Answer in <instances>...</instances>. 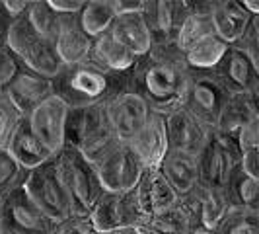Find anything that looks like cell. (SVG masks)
Instances as JSON below:
<instances>
[{
    "instance_id": "4fadbf2b",
    "label": "cell",
    "mask_w": 259,
    "mask_h": 234,
    "mask_svg": "<svg viewBox=\"0 0 259 234\" xmlns=\"http://www.w3.org/2000/svg\"><path fill=\"white\" fill-rule=\"evenodd\" d=\"M66 111H68V105L61 102L57 96H51L27 115V123L33 135L53 156L65 146Z\"/></svg>"
},
{
    "instance_id": "52a82bcc",
    "label": "cell",
    "mask_w": 259,
    "mask_h": 234,
    "mask_svg": "<svg viewBox=\"0 0 259 234\" xmlns=\"http://www.w3.org/2000/svg\"><path fill=\"white\" fill-rule=\"evenodd\" d=\"M53 224L31 201L24 185H16L0 195V232L49 234Z\"/></svg>"
},
{
    "instance_id": "ac0fdd59",
    "label": "cell",
    "mask_w": 259,
    "mask_h": 234,
    "mask_svg": "<svg viewBox=\"0 0 259 234\" xmlns=\"http://www.w3.org/2000/svg\"><path fill=\"white\" fill-rule=\"evenodd\" d=\"M133 152L141 160L144 168H160L168 146V135H166V119L162 113H156L150 109L148 119L129 143Z\"/></svg>"
},
{
    "instance_id": "3957f363",
    "label": "cell",
    "mask_w": 259,
    "mask_h": 234,
    "mask_svg": "<svg viewBox=\"0 0 259 234\" xmlns=\"http://www.w3.org/2000/svg\"><path fill=\"white\" fill-rule=\"evenodd\" d=\"M121 141L109 125L105 104L68 107L65 119V146L80 150L84 158L96 164Z\"/></svg>"
},
{
    "instance_id": "f6af8a7d",
    "label": "cell",
    "mask_w": 259,
    "mask_h": 234,
    "mask_svg": "<svg viewBox=\"0 0 259 234\" xmlns=\"http://www.w3.org/2000/svg\"><path fill=\"white\" fill-rule=\"evenodd\" d=\"M10 22L4 18V14L0 12V47H4L6 45V41H8V31H10Z\"/></svg>"
},
{
    "instance_id": "b9f144b4",
    "label": "cell",
    "mask_w": 259,
    "mask_h": 234,
    "mask_svg": "<svg viewBox=\"0 0 259 234\" xmlns=\"http://www.w3.org/2000/svg\"><path fill=\"white\" fill-rule=\"evenodd\" d=\"M109 4L117 18V16H127V14H141L144 0H109Z\"/></svg>"
},
{
    "instance_id": "277c9868",
    "label": "cell",
    "mask_w": 259,
    "mask_h": 234,
    "mask_svg": "<svg viewBox=\"0 0 259 234\" xmlns=\"http://www.w3.org/2000/svg\"><path fill=\"white\" fill-rule=\"evenodd\" d=\"M55 164L68 195L72 217H88L100 195L104 193L94 164L72 146H63L55 154Z\"/></svg>"
},
{
    "instance_id": "30bf717a",
    "label": "cell",
    "mask_w": 259,
    "mask_h": 234,
    "mask_svg": "<svg viewBox=\"0 0 259 234\" xmlns=\"http://www.w3.org/2000/svg\"><path fill=\"white\" fill-rule=\"evenodd\" d=\"M105 191H129L141 180L144 166L127 143L115 144L107 154L94 164Z\"/></svg>"
},
{
    "instance_id": "60d3db41",
    "label": "cell",
    "mask_w": 259,
    "mask_h": 234,
    "mask_svg": "<svg viewBox=\"0 0 259 234\" xmlns=\"http://www.w3.org/2000/svg\"><path fill=\"white\" fill-rule=\"evenodd\" d=\"M29 2L31 0H0V12L4 14V18L14 24L18 20H22L29 10Z\"/></svg>"
},
{
    "instance_id": "f35d334b",
    "label": "cell",
    "mask_w": 259,
    "mask_h": 234,
    "mask_svg": "<svg viewBox=\"0 0 259 234\" xmlns=\"http://www.w3.org/2000/svg\"><path fill=\"white\" fill-rule=\"evenodd\" d=\"M234 144L238 146L240 156H242V152H246V150L259 148V119L249 121L247 125H244L242 129L238 131L236 137H234Z\"/></svg>"
},
{
    "instance_id": "44dd1931",
    "label": "cell",
    "mask_w": 259,
    "mask_h": 234,
    "mask_svg": "<svg viewBox=\"0 0 259 234\" xmlns=\"http://www.w3.org/2000/svg\"><path fill=\"white\" fill-rule=\"evenodd\" d=\"M253 119H259V92L230 94L212 131L234 143L236 133Z\"/></svg>"
},
{
    "instance_id": "d590c367",
    "label": "cell",
    "mask_w": 259,
    "mask_h": 234,
    "mask_svg": "<svg viewBox=\"0 0 259 234\" xmlns=\"http://www.w3.org/2000/svg\"><path fill=\"white\" fill-rule=\"evenodd\" d=\"M22 119H24V115L16 109V105L6 96L0 94V148L8 146L14 131L18 129Z\"/></svg>"
},
{
    "instance_id": "836d02e7",
    "label": "cell",
    "mask_w": 259,
    "mask_h": 234,
    "mask_svg": "<svg viewBox=\"0 0 259 234\" xmlns=\"http://www.w3.org/2000/svg\"><path fill=\"white\" fill-rule=\"evenodd\" d=\"M217 234H259V211L230 207L224 215Z\"/></svg>"
},
{
    "instance_id": "8fae6325",
    "label": "cell",
    "mask_w": 259,
    "mask_h": 234,
    "mask_svg": "<svg viewBox=\"0 0 259 234\" xmlns=\"http://www.w3.org/2000/svg\"><path fill=\"white\" fill-rule=\"evenodd\" d=\"M199 183L208 187H224L232 170L240 164V150L214 131H210L208 141L197 154Z\"/></svg>"
},
{
    "instance_id": "d4e9b609",
    "label": "cell",
    "mask_w": 259,
    "mask_h": 234,
    "mask_svg": "<svg viewBox=\"0 0 259 234\" xmlns=\"http://www.w3.org/2000/svg\"><path fill=\"white\" fill-rule=\"evenodd\" d=\"M160 172L164 174V178L168 180V183L178 195L189 193L199 185L197 156L189 154V152L168 150L160 164Z\"/></svg>"
},
{
    "instance_id": "8d00e7d4",
    "label": "cell",
    "mask_w": 259,
    "mask_h": 234,
    "mask_svg": "<svg viewBox=\"0 0 259 234\" xmlns=\"http://www.w3.org/2000/svg\"><path fill=\"white\" fill-rule=\"evenodd\" d=\"M24 63L20 61V57L8 47H0V94L4 96V92L8 90V86L14 82V78L18 76L24 68Z\"/></svg>"
},
{
    "instance_id": "6da1fadb",
    "label": "cell",
    "mask_w": 259,
    "mask_h": 234,
    "mask_svg": "<svg viewBox=\"0 0 259 234\" xmlns=\"http://www.w3.org/2000/svg\"><path fill=\"white\" fill-rule=\"evenodd\" d=\"M189 68L176 45H160L139 57L129 74V92L137 94L152 111L166 115L182 107Z\"/></svg>"
},
{
    "instance_id": "7dc6e473",
    "label": "cell",
    "mask_w": 259,
    "mask_h": 234,
    "mask_svg": "<svg viewBox=\"0 0 259 234\" xmlns=\"http://www.w3.org/2000/svg\"><path fill=\"white\" fill-rule=\"evenodd\" d=\"M193 234H217L214 230H208V228H203V226H199V228H195Z\"/></svg>"
},
{
    "instance_id": "484cf974",
    "label": "cell",
    "mask_w": 259,
    "mask_h": 234,
    "mask_svg": "<svg viewBox=\"0 0 259 234\" xmlns=\"http://www.w3.org/2000/svg\"><path fill=\"white\" fill-rule=\"evenodd\" d=\"M6 150L10 152V156L26 172L37 168L43 162H47V160L53 158L51 152L39 143V139L33 135V131H31L29 123H27V117H24L22 123L18 125V129L14 131Z\"/></svg>"
},
{
    "instance_id": "1f68e13d",
    "label": "cell",
    "mask_w": 259,
    "mask_h": 234,
    "mask_svg": "<svg viewBox=\"0 0 259 234\" xmlns=\"http://www.w3.org/2000/svg\"><path fill=\"white\" fill-rule=\"evenodd\" d=\"M115 20L109 0H90L84 2L82 10L78 12V24L90 39H96L109 31Z\"/></svg>"
},
{
    "instance_id": "7a4b0ae2",
    "label": "cell",
    "mask_w": 259,
    "mask_h": 234,
    "mask_svg": "<svg viewBox=\"0 0 259 234\" xmlns=\"http://www.w3.org/2000/svg\"><path fill=\"white\" fill-rule=\"evenodd\" d=\"M53 96L68 107L105 104L117 94L129 90V74H109L102 68L80 61L63 68L51 78Z\"/></svg>"
},
{
    "instance_id": "d6a6232c",
    "label": "cell",
    "mask_w": 259,
    "mask_h": 234,
    "mask_svg": "<svg viewBox=\"0 0 259 234\" xmlns=\"http://www.w3.org/2000/svg\"><path fill=\"white\" fill-rule=\"evenodd\" d=\"M26 18L29 20V24L33 26V29L37 31L41 37L49 39V41L55 43L57 33L61 29V22H63L65 16L55 12L47 0H31Z\"/></svg>"
},
{
    "instance_id": "f1b7e54d",
    "label": "cell",
    "mask_w": 259,
    "mask_h": 234,
    "mask_svg": "<svg viewBox=\"0 0 259 234\" xmlns=\"http://www.w3.org/2000/svg\"><path fill=\"white\" fill-rule=\"evenodd\" d=\"M195 197H197V207H199V226L217 230V226L221 224L224 215L230 209L224 189L199 183L195 187Z\"/></svg>"
},
{
    "instance_id": "2e32d148",
    "label": "cell",
    "mask_w": 259,
    "mask_h": 234,
    "mask_svg": "<svg viewBox=\"0 0 259 234\" xmlns=\"http://www.w3.org/2000/svg\"><path fill=\"white\" fill-rule=\"evenodd\" d=\"M210 72L228 94L259 92V68L232 45Z\"/></svg>"
},
{
    "instance_id": "9a60e30c",
    "label": "cell",
    "mask_w": 259,
    "mask_h": 234,
    "mask_svg": "<svg viewBox=\"0 0 259 234\" xmlns=\"http://www.w3.org/2000/svg\"><path fill=\"white\" fill-rule=\"evenodd\" d=\"M143 228L144 234H193L195 228H199V207L195 189L180 195L176 203L150 217L143 224Z\"/></svg>"
},
{
    "instance_id": "4dcf8cb0",
    "label": "cell",
    "mask_w": 259,
    "mask_h": 234,
    "mask_svg": "<svg viewBox=\"0 0 259 234\" xmlns=\"http://www.w3.org/2000/svg\"><path fill=\"white\" fill-rule=\"evenodd\" d=\"M228 43L222 41L217 33L201 39L199 43H195L191 49L183 53L185 65L189 70H199V72H210L214 66L221 63L224 53L228 51Z\"/></svg>"
},
{
    "instance_id": "f546056e",
    "label": "cell",
    "mask_w": 259,
    "mask_h": 234,
    "mask_svg": "<svg viewBox=\"0 0 259 234\" xmlns=\"http://www.w3.org/2000/svg\"><path fill=\"white\" fill-rule=\"evenodd\" d=\"M224 193L230 203V207L259 211V180L247 176L240 164L232 170L228 180L224 183Z\"/></svg>"
},
{
    "instance_id": "bcb514c9",
    "label": "cell",
    "mask_w": 259,
    "mask_h": 234,
    "mask_svg": "<svg viewBox=\"0 0 259 234\" xmlns=\"http://www.w3.org/2000/svg\"><path fill=\"white\" fill-rule=\"evenodd\" d=\"M105 234H144V228H143V224H139V226L119 228V230H113V232H105Z\"/></svg>"
},
{
    "instance_id": "cb8c5ba5",
    "label": "cell",
    "mask_w": 259,
    "mask_h": 234,
    "mask_svg": "<svg viewBox=\"0 0 259 234\" xmlns=\"http://www.w3.org/2000/svg\"><path fill=\"white\" fill-rule=\"evenodd\" d=\"M251 18L253 16H249L244 10L242 2H238V0H214L212 12H210L214 33L228 45H232L242 37V33L249 26Z\"/></svg>"
},
{
    "instance_id": "8992f818",
    "label": "cell",
    "mask_w": 259,
    "mask_h": 234,
    "mask_svg": "<svg viewBox=\"0 0 259 234\" xmlns=\"http://www.w3.org/2000/svg\"><path fill=\"white\" fill-rule=\"evenodd\" d=\"M6 45L20 57V61L29 70H33L37 74L53 78L63 68V61L57 53L55 43L41 37L26 16L10 26Z\"/></svg>"
},
{
    "instance_id": "e575fe53",
    "label": "cell",
    "mask_w": 259,
    "mask_h": 234,
    "mask_svg": "<svg viewBox=\"0 0 259 234\" xmlns=\"http://www.w3.org/2000/svg\"><path fill=\"white\" fill-rule=\"evenodd\" d=\"M26 170L22 168L6 148H0V195L26 180Z\"/></svg>"
},
{
    "instance_id": "ffe728a7",
    "label": "cell",
    "mask_w": 259,
    "mask_h": 234,
    "mask_svg": "<svg viewBox=\"0 0 259 234\" xmlns=\"http://www.w3.org/2000/svg\"><path fill=\"white\" fill-rule=\"evenodd\" d=\"M4 96L16 105V109L27 117L41 102L53 96V84L51 78L37 74L29 70L27 66L22 68V72L14 78V82L4 92Z\"/></svg>"
},
{
    "instance_id": "4316f807",
    "label": "cell",
    "mask_w": 259,
    "mask_h": 234,
    "mask_svg": "<svg viewBox=\"0 0 259 234\" xmlns=\"http://www.w3.org/2000/svg\"><path fill=\"white\" fill-rule=\"evenodd\" d=\"M92 39L84 33V29L78 24V14L74 16H65L61 22V29L55 39L57 53L63 61V65H72L80 63L88 57L90 53Z\"/></svg>"
},
{
    "instance_id": "5b68a950",
    "label": "cell",
    "mask_w": 259,
    "mask_h": 234,
    "mask_svg": "<svg viewBox=\"0 0 259 234\" xmlns=\"http://www.w3.org/2000/svg\"><path fill=\"white\" fill-rule=\"evenodd\" d=\"M22 185L27 191V195L31 197V201L43 211V215L53 224L72 217L70 201H68L65 185L61 182L59 170L55 164V156L37 168L29 170Z\"/></svg>"
},
{
    "instance_id": "7402d4cb",
    "label": "cell",
    "mask_w": 259,
    "mask_h": 234,
    "mask_svg": "<svg viewBox=\"0 0 259 234\" xmlns=\"http://www.w3.org/2000/svg\"><path fill=\"white\" fill-rule=\"evenodd\" d=\"M84 61H88L90 65L98 66V68H102L104 72H109V74H131V70L135 68L139 57L133 55L129 49H125L107 31L100 37L92 39L90 53Z\"/></svg>"
},
{
    "instance_id": "7c38bea8",
    "label": "cell",
    "mask_w": 259,
    "mask_h": 234,
    "mask_svg": "<svg viewBox=\"0 0 259 234\" xmlns=\"http://www.w3.org/2000/svg\"><path fill=\"white\" fill-rule=\"evenodd\" d=\"M143 20L152 39V47L176 45L183 20L187 16L185 0H144Z\"/></svg>"
},
{
    "instance_id": "e0dca14e",
    "label": "cell",
    "mask_w": 259,
    "mask_h": 234,
    "mask_svg": "<svg viewBox=\"0 0 259 234\" xmlns=\"http://www.w3.org/2000/svg\"><path fill=\"white\" fill-rule=\"evenodd\" d=\"M166 119V135H168L169 150H182L189 154H199L210 135V127L203 125L183 107H178L164 115Z\"/></svg>"
},
{
    "instance_id": "74e56055",
    "label": "cell",
    "mask_w": 259,
    "mask_h": 234,
    "mask_svg": "<svg viewBox=\"0 0 259 234\" xmlns=\"http://www.w3.org/2000/svg\"><path fill=\"white\" fill-rule=\"evenodd\" d=\"M240 53H244L247 59L259 68V16H253L246 31L236 43H232Z\"/></svg>"
},
{
    "instance_id": "d6986e66",
    "label": "cell",
    "mask_w": 259,
    "mask_h": 234,
    "mask_svg": "<svg viewBox=\"0 0 259 234\" xmlns=\"http://www.w3.org/2000/svg\"><path fill=\"white\" fill-rule=\"evenodd\" d=\"M133 193H135V201L139 205V211L143 213L144 221H148L150 217L168 209L180 197L168 183V180L164 178L160 168H144L141 180L133 187Z\"/></svg>"
},
{
    "instance_id": "ba28073f",
    "label": "cell",
    "mask_w": 259,
    "mask_h": 234,
    "mask_svg": "<svg viewBox=\"0 0 259 234\" xmlns=\"http://www.w3.org/2000/svg\"><path fill=\"white\" fill-rule=\"evenodd\" d=\"M84 219L98 234L113 232L119 228L139 226L146 222L135 201L133 189L129 191H105L104 189V193L100 195L94 209Z\"/></svg>"
},
{
    "instance_id": "83f0119b",
    "label": "cell",
    "mask_w": 259,
    "mask_h": 234,
    "mask_svg": "<svg viewBox=\"0 0 259 234\" xmlns=\"http://www.w3.org/2000/svg\"><path fill=\"white\" fill-rule=\"evenodd\" d=\"M109 33L115 41H119L125 49H129L137 57H143L152 49V39L148 33V27L144 24L143 14L117 16L109 27Z\"/></svg>"
},
{
    "instance_id": "ee69618b",
    "label": "cell",
    "mask_w": 259,
    "mask_h": 234,
    "mask_svg": "<svg viewBox=\"0 0 259 234\" xmlns=\"http://www.w3.org/2000/svg\"><path fill=\"white\" fill-rule=\"evenodd\" d=\"M47 2H49V6L57 14H61V16H74L84 6L82 0H47Z\"/></svg>"
},
{
    "instance_id": "c3c4849f",
    "label": "cell",
    "mask_w": 259,
    "mask_h": 234,
    "mask_svg": "<svg viewBox=\"0 0 259 234\" xmlns=\"http://www.w3.org/2000/svg\"><path fill=\"white\" fill-rule=\"evenodd\" d=\"M0 234H8V232H0Z\"/></svg>"
},
{
    "instance_id": "ab89813d",
    "label": "cell",
    "mask_w": 259,
    "mask_h": 234,
    "mask_svg": "<svg viewBox=\"0 0 259 234\" xmlns=\"http://www.w3.org/2000/svg\"><path fill=\"white\" fill-rule=\"evenodd\" d=\"M49 234H98L84 217H70L63 222H57Z\"/></svg>"
},
{
    "instance_id": "5bb4252c",
    "label": "cell",
    "mask_w": 259,
    "mask_h": 234,
    "mask_svg": "<svg viewBox=\"0 0 259 234\" xmlns=\"http://www.w3.org/2000/svg\"><path fill=\"white\" fill-rule=\"evenodd\" d=\"M105 111L117 139L121 143H129L143 129L150 113V107L137 94L127 90L123 94H117L109 102H105Z\"/></svg>"
},
{
    "instance_id": "9c48e42d",
    "label": "cell",
    "mask_w": 259,
    "mask_h": 234,
    "mask_svg": "<svg viewBox=\"0 0 259 234\" xmlns=\"http://www.w3.org/2000/svg\"><path fill=\"white\" fill-rule=\"evenodd\" d=\"M228 96L230 94L222 88V84L212 76V72L189 70L182 107L197 117L203 125L212 129Z\"/></svg>"
},
{
    "instance_id": "603a6c76",
    "label": "cell",
    "mask_w": 259,
    "mask_h": 234,
    "mask_svg": "<svg viewBox=\"0 0 259 234\" xmlns=\"http://www.w3.org/2000/svg\"><path fill=\"white\" fill-rule=\"evenodd\" d=\"M212 4H214V0H185L187 16H185L182 27H180V33L176 37V47L182 53L191 49L201 39L214 33L212 20H210Z\"/></svg>"
},
{
    "instance_id": "7bdbcfd3",
    "label": "cell",
    "mask_w": 259,
    "mask_h": 234,
    "mask_svg": "<svg viewBox=\"0 0 259 234\" xmlns=\"http://www.w3.org/2000/svg\"><path fill=\"white\" fill-rule=\"evenodd\" d=\"M240 168L244 170L247 176L259 180V148L242 152V156H240Z\"/></svg>"
}]
</instances>
